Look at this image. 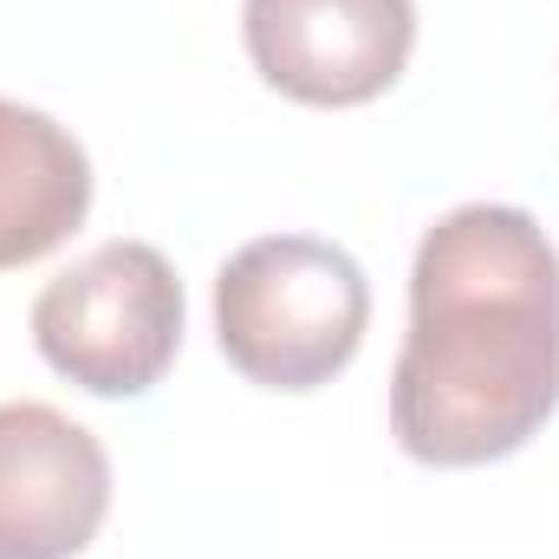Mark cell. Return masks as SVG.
I'll use <instances>...</instances> for the list:
<instances>
[{
    "mask_svg": "<svg viewBox=\"0 0 559 559\" xmlns=\"http://www.w3.org/2000/svg\"><path fill=\"white\" fill-rule=\"evenodd\" d=\"M559 404V248L527 209L468 202L417 241L391 436L429 468L514 455Z\"/></svg>",
    "mask_w": 559,
    "mask_h": 559,
    "instance_id": "1",
    "label": "cell"
},
{
    "mask_svg": "<svg viewBox=\"0 0 559 559\" xmlns=\"http://www.w3.org/2000/svg\"><path fill=\"white\" fill-rule=\"evenodd\" d=\"M254 72L299 105H371L417 46V0H248Z\"/></svg>",
    "mask_w": 559,
    "mask_h": 559,
    "instance_id": "4",
    "label": "cell"
},
{
    "mask_svg": "<svg viewBox=\"0 0 559 559\" xmlns=\"http://www.w3.org/2000/svg\"><path fill=\"white\" fill-rule=\"evenodd\" d=\"M371 319L365 267L319 235H261L215 274V338L261 391H319L338 378Z\"/></svg>",
    "mask_w": 559,
    "mask_h": 559,
    "instance_id": "2",
    "label": "cell"
},
{
    "mask_svg": "<svg viewBox=\"0 0 559 559\" xmlns=\"http://www.w3.org/2000/svg\"><path fill=\"white\" fill-rule=\"evenodd\" d=\"M111 514L105 442L52 404H0V559H72Z\"/></svg>",
    "mask_w": 559,
    "mask_h": 559,
    "instance_id": "5",
    "label": "cell"
},
{
    "mask_svg": "<svg viewBox=\"0 0 559 559\" xmlns=\"http://www.w3.org/2000/svg\"><path fill=\"white\" fill-rule=\"evenodd\" d=\"M39 358L92 397H143L182 345V280L150 241H98L33 299Z\"/></svg>",
    "mask_w": 559,
    "mask_h": 559,
    "instance_id": "3",
    "label": "cell"
},
{
    "mask_svg": "<svg viewBox=\"0 0 559 559\" xmlns=\"http://www.w3.org/2000/svg\"><path fill=\"white\" fill-rule=\"evenodd\" d=\"M92 209V163L79 138L20 105L0 98V267H26L52 254Z\"/></svg>",
    "mask_w": 559,
    "mask_h": 559,
    "instance_id": "6",
    "label": "cell"
}]
</instances>
